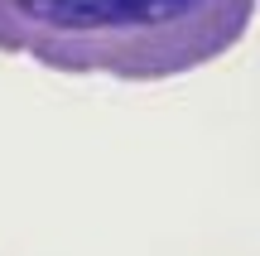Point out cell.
<instances>
[{"label":"cell","instance_id":"obj_1","mask_svg":"<svg viewBox=\"0 0 260 256\" xmlns=\"http://www.w3.org/2000/svg\"><path fill=\"white\" fill-rule=\"evenodd\" d=\"M260 0H0V53L53 73L164 82L246 39Z\"/></svg>","mask_w":260,"mask_h":256}]
</instances>
